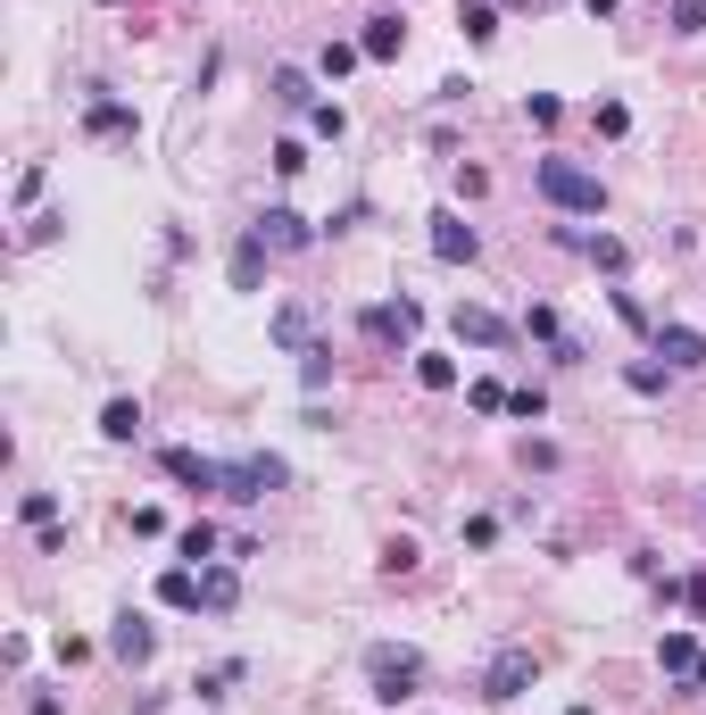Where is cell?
Here are the masks:
<instances>
[{"mask_svg": "<svg viewBox=\"0 0 706 715\" xmlns=\"http://www.w3.org/2000/svg\"><path fill=\"white\" fill-rule=\"evenodd\" d=\"M250 233H258L266 250H308V217H299V208H266Z\"/></svg>", "mask_w": 706, "mask_h": 715, "instance_id": "obj_10", "label": "cell"}, {"mask_svg": "<svg viewBox=\"0 0 706 715\" xmlns=\"http://www.w3.org/2000/svg\"><path fill=\"white\" fill-rule=\"evenodd\" d=\"M499 541V516H465V549H490Z\"/></svg>", "mask_w": 706, "mask_h": 715, "instance_id": "obj_33", "label": "cell"}, {"mask_svg": "<svg viewBox=\"0 0 706 715\" xmlns=\"http://www.w3.org/2000/svg\"><path fill=\"white\" fill-rule=\"evenodd\" d=\"M457 341H474V350H507V341H516V324L490 317V308H457Z\"/></svg>", "mask_w": 706, "mask_h": 715, "instance_id": "obj_11", "label": "cell"}, {"mask_svg": "<svg viewBox=\"0 0 706 715\" xmlns=\"http://www.w3.org/2000/svg\"><path fill=\"white\" fill-rule=\"evenodd\" d=\"M665 375H673V366H657V358H632V366H624V383H632L640 399H657V392H665Z\"/></svg>", "mask_w": 706, "mask_h": 715, "instance_id": "obj_22", "label": "cell"}, {"mask_svg": "<svg viewBox=\"0 0 706 715\" xmlns=\"http://www.w3.org/2000/svg\"><path fill=\"white\" fill-rule=\"evenodd\" d=\"M532 682H540V658H532V649H499V658L483 666V698H490V707H516Z\"/></svg>", "mask_w": 706, "mask_h": 715, "instance_id": "obj_4", "label": "cell"}, {"mask_svg": "<svg viewBox=\"0 0 706 715\" xmlns=\"http://www.w3.org/2000/svg\"><path fill=\"white\" fill-rule=\"evenodd\" d=\"M100 433L109 441H142V399H109V408H100Z\"/></svg>", "mask_w": 706, "mask_h": 715, "instance_id": "obj_15", "label": "cell"}, {"mask_svg": "<svg viewBox=\"0 0 706 715\" xmlns=\"http://www.w3.org/2000/svg\"><path fill=\"white\" fill-rule=\"evenodd\" d=\"M682 607H698V616H706V574H690V583H682Z\"/></svg>", "mask_w": 706, "mask_h": 715, "instance_id": "obj_35", "label": "cell"}, {"mask_svg": "<svg viewBox=\"0 0 706 715\" xmlns=\"http://www.w3.org/2000/svg\"><path fill=\"white\" fill-rule=\"evenodd\" d=\"M532 184H540V200L565 208V217H598V208H607V184H598V167H582V158H540Z\"/></svg>", "mask_w": 706, "mask_h": 715, "instance_id": "obj_1", "label": "cell"}, {"mask_svg": "<svg viewBox=\"0 0 706 715\" xmlns=\"http://www.w3.org/2000/svg\"><path fill=\"white\" fill-rule=\"evenodd\" d=\"M258 275H266V242L250 233V242L233 250V292H258Z\"/></svg>", "mask_w": 706, "mask_h": 715, "instance_id": "obj_18", "label": "cell"}, {"mask_svg": "<svg viewBox=\"0 0 706 715\" xmlns=\"http://www.w3.org/2000/svg\"><path fill=\"white\" fill-rule=\"evenodd\" d=\"M233 682H242V666H217V674H208V682H191V691H200V698H224Z\"/></svg>", "mask_w": 706, "mask_h": 715, "instance_id": "obj_34", "label": "cell"}, {"mask_svg": "<svg viewBox=\"0 0 706 715\" xmlns=\"http://www.w3.org/2000/svg\"><path fill=\"white\" fill-rule=\"evenodd\" d=\"M266 84H275V100H283V109H317V92H308V76H299V67H275Z\"/></svg>", "mask_w": 706, "mask_h": 715, "instance_id": "obj_20", "label": "cell"}, {"mask_svg": "<svg viewBox=\"0 0 706 715\" xmlns=\"http://www.w3.org/2000/svg\"><path fill=\"white\" fill-rule=\"evenodd\" d=\"M465 42H490V34H499V18H490V0H465Z\"/></svg>", "mask_w": 706, "mask_h": 715, "instance_id": "obj_26", "label": "cell"}, {"mask_svg": "<svg viewBox=\"0 0 706 715\" xmlns=\"http://www.w3.org/2000/svg\"><path fill=\"white\" fill-rule=\"evenodd\" d=\"M657 666H665L673 682H690V674H698V640H690V632H665V640H657Z\"/></svg>", "mask_w": 706, "mask_h": 715, "instance_id": "obj_14", "label": "cell"}, {"mask_svg": "<svg viewBox=\"0 0 706 715\" xmlns=\"http://www.w3.org/2000/svg\"><path fill=\"white\" fill-rule=\"evenodd\" d=\"M399 42H408V25H399V18H374L366 34H357V51H366V58H399Z\"/></svg>", "mask_w": 706, "mask_h": 715, "instance_id": "obj_17", "label": "cell"}, {"mask_svg": "<svg viewBox=\"0 0 706 715\" xmlns=\"http://www.w3.org/2000/svg\"><path fill=\"white\" fill-rule=\"evenodd\" d=\"M357 58H366V51H357V42H324V76L341 84V76H350V67H357Z\"/></svg>", "mask_w": 706, "mask_h": 715, "instance_id": "obj_28", "label": "cell"}, {"mask_svg": "<svg viewBox=\"0 0 706 715\" xmlns=\"http://www.w3.org/2000/svg\"><path fill=\"white\" fill-rule=\"evenodd\" d=\"M308 125H317V133H324V142H341V133H350V117H341V109H333V100H317V109H308Z\"/></svg>", "mask_w": 706, "mask_h": 715, "instance_id": "obj_29", "label": "cell"}, {"mask_svg": "<svg viewBox=\"0 0 706 715\" xmlns=\"http://www.w3.org/2000/svg\"><path fill=\"white\" fill-rule=\"evenodd\" d=\"M673 34H706V0H673Z\"/></svg>", "mask_w": 706, "mask_h": 715, "instance_id": "obj_30", "label": "cell"}, {"mask_svg": "<svg viewBox=\"0 0 706 715\" xmlns=\"http://www.w3.org/2000/svg\"><path fill=\"white\" fill-rule=\"evenodd\" d=\"M291 483V466H283L275 450H250V458H224V499H242V508H258L266 491Z\"/></svg>", "mask_w": 706, "mask_h": 715, "instance_id": "obj_3", "label": "cell"}, {"mask_svg": "<svg viewBox=\"0 0 706 715\" xmlns=\"http://www.w3.org/2000/svg\"><path fill=\"white\" fill-rule=\"evenodd\" d=\"M299 383H308V392H324V383H333V350H324V341L299 358Z\"/></svg>", "mask_w": 706, "mask_h": 715, "instance_id": "obj_25", "label": "cell"}, {"mask_svg": "<svg viewBox=\"0 0 706 715\" xmlns=\"http://www.w3.org/2000/svg\"><path fill=\"white\" fill-rule=\"evenodd\" d=\"M100 9H117V0H100Z\"/></svg>", "mask_w": 706, "mask_h": 715, "instance_id": "obj_37", "label": "cell"}, {"mask_svg": "<svg viewBox=\"0 0 706 715\" xmlns=\"http://www.w3.org/2000/svg\"><path fill=\"white\" fill-rule=\"evenodd\" d=\"M233 600H242V574H233V565H208V574H200V607H217V616H224Z\"/></svg>", "mask_w": 706, "mask_h": 715, "instance_id": "obj_16", "label": "cell"}, {"mask_svg": "<svg viewBox=\"0 0 706 715\" xmlns=\"http://www.w3.org/2000/svg\"><path fill=\"white\" fill-rule=\"evenodd\" d=\"M167 474L184 491H224V458H200V450H167Z\"/></svg>", "mask_w": 706, "mask_h": 715, "instance_id": "obj_9", "label": "cell"}, {"mask_svg": "<svg viewBox=\"0 0 706 715\" xmlns=\"http://www.w3.org/2000/svg\"><path fill=\"white\" fill-rule=\"evenodd\" d=\"M266 333H275V350H291V358H308V350H317V317H308V300H291V308H275V324H266Z\"/></svg>", "mask_w": 706, "mask_h": 715, "instance_id": "obj_6", "label": "cell"}, {"mask_svg": "<svg viewBox=\"0 0 706 715\" xmlns=\"http://www.w3.org/2000/svg\"><path fill=\"white\" fill-rule=\"evenodd\" d=\"M474 250H483V242H474V226L441 208V217H432V258H441V266H465Z\"/></svg>", "mask_w": 706, "mask_h": 715, "instance_id": "obj_8", "label": "cell"}, {"mask_svg": "<svg viewBox=\"0 0 706 715\" xmlns=\"http://www.w3.org/2000/svg\"><path fill=\"white\" fill-rule=\"evenodd\" d=\"M109 649H117V658H125V666H142V658H150V649H158V632H150V616H117V632H109Z\"/></svg>", "mask_w": 706, "mask_h": 715, "instance_id": "obj_12", "label": "cell"}, {"mask_svg": "<svg viewBox=\"0 0 706 715\" xmlns=\"http://www.w3.org/2000/svg\"><path fill=\"white\" fill-rule=\"evenodd\" d=\"M366 682H374V698H383V707H408V698L424 691V658H416V649L374 640V649H366Z\"/></svg>", "mask_w": 706, "mask_h": 715, "instance_id": "obj_2", "label": "cell"}, {"mask_svg": "<svg viewBox=\"0 0 706 715\" xmlns=\"http://www.w3.org/2000/svg\"><path fill=\"white\" fill-rule=\"evenodd\" d=\"M416 383H424V392H457V358H416Z\"/></svg>", "mask_w": 706, "mask_h": 715, "instance_id": "obj_21", "label": "cell"}, {"mask_svg": "<svg viewBox=\"0 0 706 715\" xmlns=\"http://www.w3.org/2000/svg\"><path fill=\"white\" fill-rule=\"evenodd\" d=\"M416 324H424V308H416V300H374L366 317H357V333H366V341H383V350H408V341H416Z\"/></svg>", "mask_w": 706, "mask_h": 715, "instance_id": "obj_5", "label": "cell"}, {"mask_svg": "<svg viewBox=\"0 0 706 715\" xmlns=\"http://www.w3.org/2000/svg\"><path fill=\"white\" fill-rule=\"evenodd\" d=\"M582 258H591V266H607V275H624V258H632V250L615 242V233H591V250H582Z\"/></svg>", "mask_w": 706, "mask_h": 715, "instance_id": "obj_24", "label": "cell"}, {"mask_svg": "<svg viewBox=\"0 0 706 715\" xmlns=\"http://www.w3.org/2000/svg\"><path fill=\"white\" fill-rule=\"evenodd\" d=\"M184 558H217V525H208V516H200V525H184Z\"/></svg>", "mask_w": 706, "mask_h": 715, "instance_id": "obj_27", "label": "cell"}, {"mask_svg": "<svg viewBox=\"0 0 706 715\" xmlns=\"http://www.w3.org/2000/svg\"><path fill=\"white\" fill-rule=\"evenodd\" d=\"M158 600H167V607H200V574H191V565L158 574Z\"/></svg>", "mask_w": 706, "mask_h": 715, "instance_id": "obj_19", "label": "cell"}, {"mask_svg": "<svg viewBox=\"0 0 706 715\" xmlns=\"http://www.w3.org/2000/svg\"><path fill=\"white\" fill-rule=\"evenodd\" d=\"M507 399H516V392H507V383H490V375H483V383H474V408H483V416H499V408H507Z\"/></svg>", "mask_w": 706, "mask_h": 715, "instance_id": "obj_32", "label": "cell"}, {"mask_svg": "<svg viewBox=\"0 0 706 715\" xmlns=\"http://www.w3.org/2000/svg\"><path fill=\"white\" fill-rule=\"evenodd\" d=\"M299 167H308V142H291V133H283V142H275V175H299Z\"/></svg>", "mask_w": 706, "mask_h": 715, "instance_id": "obj_31", "label": "cell"}, {"mask_svg": "<svg viewBox=\"0 0 706 715\" xmlns=\"http://www.w3.org/2000/svg\"><path fill=\"white\" fill-rule=\"evenodd\" d=\"M657 358H665L673 375H682V366H706V333L698 324H657Z\"/></svg>", "mask_w": 706, "mask_h": 715, "instance_id": "obj_7", "label": "cell"}, {"mask_svg": "<svg viewBox=\"0 0 706 715\" xmlns=\"http://www.w3.org/2000/svg\"><path fill=\"white\" fill-rule=\"evenodd\" d=\"M18 516H25L34 532H51V525H58V491H25V499H18Z\"/></svg>", "mask_w": 706, "mask_h": 715, "instance_id": "obj_23", "label": "cell"}, {"mask_svg": "<svg viewBox=\"0 0 706 715\" xmlns=\"http://www.w3.org/2000/svg\"><path fill=\"white\" fill-rule=\"evenodd\" d=\"M84 133H100V142H125V133H133V109H125V100H92V109H84Z\"/></svg>", "mask_w": 706, "mask_h": 715, "instance_id": "obj_13", "label": "cell"}, {"mask_svg": "<svg viewBox=\"0 0 706 715\" xmlns=\"http://www.w3.org/2000/svg\"><path fill=\"white\" fill-rule=\"evenodd\" d=\"M690 691H706V649H698V674H690Z\"/></svg>", "mask_w": 706, "mask_h": 715, "instance_id": "obj_36", "label": "cell"}]
</instances>
